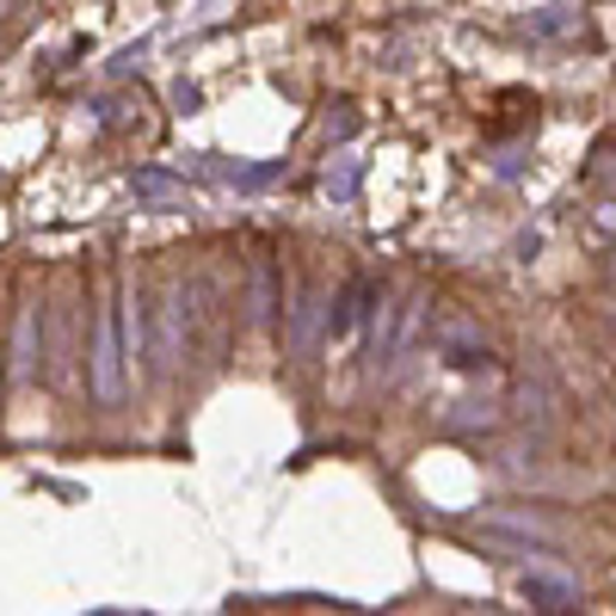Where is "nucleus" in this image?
<instances>
[{
	"instance_id": "nucleus-2",
	"label": "nucleus",
	"mask_w": 616,
	"mask_h": 616,
	"mask_svg": "<svg viewBox=\"0 0 616 616\" xmlns=\"http://www.w3.org/2000/svg\"><path fill=\"white\" fill-rule=\"evenodd\" d=\"M123 376H130V364H123L118 284H111V296L93 308V334H87V389H93L99 407H118V401H123Z\"/></svg>"
},
{
	"instance_id": "nucleus-4",
	"label": "nucleus",
	"mask_w": 616,
	"mask_h": 616,
	"mask_svg": "<svg viewBox=\"0 0 616 616\" xmlns=\"http://www.w3.org/2000/svg\"><path fill=\"white\" fill-rule=\"evenodd\" d=\"M247 321L266 327V334L284 327V284H278V259L271 254H259L254 266H247Z\"/></svg>"
},
{
	"instance_id": "nucleus-13",
	"label": "nucleus",
	"mask_w": 616,
	"mask_h": 616,
	"mask_svg": "<svg viewBox=\"0 0 616 616\" xmlns=\"http://www.w3.org/2000/svg\"><path fill=\"white\" fill-rule=\"evenodd\" d=\"M610 278H616V259H610Z\"/></svg>"
},
{
	"instance_id": "nucleus-12",
	"label": "nucleus",
	"mask_w": 616,
	"mask_h": 616,
	"mask_svg": "<svg viewBox=\"0 0 616 616\" xmlns=\"http://www.w3.org/2000/svg\"><path fill=\"white\" fill-rule=\"evenodd\" d=\"M604 179H610V186H616V155H604Z\"/></svg>"
},
{
	"instance_id": "nucleus-14",
	"label": "nucleus",
	"mask_w": 616,
	"mask_h": 616,
	"mask_svg": "<svg viewBox=\"0 0 616 616\" xmlns=\"http://www.w3.org/2000/svg\"><path fill=\"white\" fill-rule=\"evenodd\" d=\"M610 315H616V308H610Z\"/></svg>"
},
{
	"instance_id": "nucleus-7",
	"label": "nucleus",
	"mask_w": 616,
	"mask_h": 616,
	"mask_svg": "<svg viewBox=\"0 0 616 616\" xmlns=\"http://www.w3.org/2000/svg\"><path fill=\"white\" fill-rule=\"evenodd\" d=\"M518 592L536 604V610H574V604H579V586H574V579H567V574H543V567H524Z\"/></svg>"
},
{
	"instance_id": "nucleus-5",
	"label": "nucleus",
	"mask_w": 616,
	"mask_h": 616,
	"mask_svg": "<svg viewBox=\"0 0 616 616\" xmlns=\"http://www.w3.org/2000/svg\"><path fill=\"white\" fill-rule=\"evenodd\" d=\"M431 339H438V351L456 364V370H475V364L487 358V334H481V321H469V315H444V321L431 327Z\"/></svg>"
},
{
	"instance_id": "nucleus-8",
	"label": "nucleus",
	"mask_w": 616,
	"mask_h": 616,
	"mask_svg": "<svg viewBox=\"0 0 616 616\" xmlns=\"http://www.w3.org/2000/svg\"><path fill=\"white\" fill-rule=\"evenodd\" d=\"M450 431H499V407L494 401H456V414L444 419Z\"/></svg>"
},
{
	"instance_id": "nucleus-9",
	"label": "nucleus",
	"mask_w": 616,
	"mask_h": 616,
	"mask_svg": "<svg viewBox=\"0 0 616 616\" xmlns=\"http://www.w3.org/2000/svg\"><path fill=\"white\" fill-rule=\"evenodd\" d=\"M136 191H142V198H155V203H186V186H179V179H167V173H136Z\"/></svg>"
},
{
	"instance_id": "nucleus-11",
	"label": "nucleus",
	"mask_w": 616,
	"mask_h": 616,
	"mask_svg": "<svg viewBox=\"0 0 616 616\" xmlns=\"http://www.w3.org/2000/svg\"><path fill=\"white\" fill-rule=\"evenodd\" d=\"M592 222H598L604 235H610V241H616V198H604L598 210H592Z\"/></svg>"
},
{
	"instance_id": "nucleus-6",
	"label": "nucleus",
	"mask_w": 616,
	"mask_h": 616,
	"mask_svg": "<svg viewBox=\"0 0 616 616\" xmlns=\"http://www.w3.org/2000/svg\"><path fill=\"white\" fill-rule=\"evenodd\" d=\"M321 321H327V308H321V284L302 278V284H296V302L284 308V339H290V351H308V346H315Z\"/></svg>"
},
{
	"instance_id": "nucleus-1",
	"label": "nucleus",
	"mask_w": 616,
	"mask_h": 616,
	"mask_svg": "<svg viewBox=\"0 0 616 616\" xmlns=\"http://www.w3.org/2000/svg\"><path fill=\"white\" fill-rule=\"evenodd\" d=\"M191 334H198V290H191V278H167L161 302H155V334H148V358H155V370L173 376L179 364H186Z\"/></svg>"
},
{
	"instance_id": "nucleus-10",
	"label": "nucleus",
	"mask_w": 616,
	"mask_h": 616,
	"mask_svg": "<svg viewBox=\"0 0 616 616\" xmlns=\"http://www.w3.org/2000/svg\"><path fill=\"white\" fill-rule=\"evenodd\" d=\"M579 19H574V7H549V13L536 19V31H543V38H562V31H574Z\"/></svg>"
},
{
	"instance_id": "nucleus-3",
	"label": "nucleus",
	"mask_w": 616,
	"mask_h": 616,
	"mask_svg": "<svg viewBox=\"0 0 616 616\" xmlns=\"http://www.w3.org/2000/svg\"><path fill=\"white\" fill-rule=\"evenodd\" d=\"M43 376V302L19 296L13 308V346H7V382H38Z\"/></svg>"
}]
</instances>
